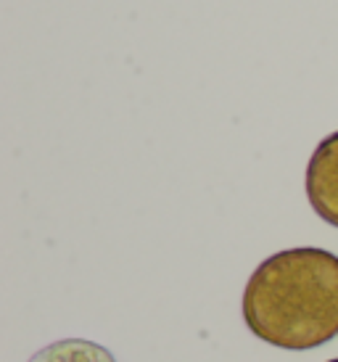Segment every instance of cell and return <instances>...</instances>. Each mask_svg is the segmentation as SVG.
I'll use <instances>...</instances> for the list:
<instances>
[{
    "mask_svg": "<svg viewBox=\"0 0 338 362\" xmlns=\"http://www.w3.org/2000/svg\"><path fill=\"white\" fill-rule=\"evenodd\" d=\"M328 362H338V357H336V360H328Z\"/></svg>",
    "mask_w": 338,
    "mask_h": 362,
    "instance_id": "cell-4",
    "label": "cell"
},
{
    "mask_svg": "<svg viewBox=\"0 0 338 362\" xmlns=\"http://www.w3.org/2000/svg\"><path fill=\"white\" fill-rule=\"evenodd\" d=\"M307 199L317 217L338 228V132L322 138L309 159Z\"/></svg>",
    "mask_w": 338,
    "mask_h": 362,
    "instance_id": "cell-2",
    "label": "cell"
},
{
    "mask_svg": "<svg viewBox=\"0 0 338 362\" xmlns=\"http://www.w3.org/2000/svg\"><path fill=\"white\" fill-rule=\"evenodd\" d=\"M249 331L278 349H315L338 336V257L298 246L267 257L243 291Z\"/></svg>",
    "mask_w": 338,
    "mask_h": 362,
    "instance_id": "cell-1",
    "label": "cell"
},
{
    "mask_svg": "<svg viewBox=\"0 0 338 362\" xmlns=\"http://www.w3.org/2000/svg\"><path fill=\"white\" fill-rule=\"evenodd\" d=\"M30 362H117L114 354L100 344L85 341V339H64L42 346L35 352Z\"/></svg>",
    "mask_w": 338,
    "mask_h": 362,
    "instance_id": "cell-3",
    "label": "cell"
}]
</instances>
